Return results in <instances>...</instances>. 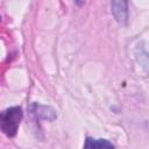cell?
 <instances>
[{"instance_id": "3957f363", "label": "cell", "mask_w": 149, "mask_h": 149, "mask_svg": "<svg viewBox=\"0 0 149 149\" xmlns=\"http://www.w3.org/2000/svg\"><path fill=\"white\" fill-rule=\"evenodd\" d=\"M34 112L35 114L41 118V119H44V120H54L56 119V112L54 108L49 107V106H44V105H37L35 104L34 105Z\"/></svg>"}, {"instance_id": "5b68a950", "label": "cell", "mask_w": 149, "mask_h": 149, "mask_svg": "<svg viewBox=\"0 0 149 149\" xmlns=\"http://www.w3.org/2000/svg\"><path fill=\"white\" fill-rule=\"evenodd\" d=\"M74 2H76L77 6H81V5L85 3V0H74Z\"/></svg>"}, {"instance_id": "6da1fadb", "label": "cell", "mask_w": 149, "mask_h": 149, "mask_svg": "<svg viewBox=\"0 0 149 149\" xmlns=\"http://www.w3.org/2000/svg\"><path fill=\"white\" fill-rule=\"evenodd\" d=\"M23 118L22 108L19 106L5 109L0 115V127L2 133L8 137H14Z\"/></svg>"}, {"instance_id": "277c9868", "label": "cell", "mask_w": 149, "mask_h": 149, "mask_svg": "<svg viewBox=\"0 0 149 149\" xmlns=\"http://www.w3.org/2000/svg\"><path fill=\"white\" fill-rule=\"evenodd\" d=\"M84 147L85 148H113L114 146L105 140V139H92V137H86L85 140V143H84Z\"/></svg>"}, {"instance_id": "7a4b0ae2", "label": "cell", "mask_w": 149, "mask_h": 149, "mask_svg": "<svg viewBox=\"0 0 149 149\" xmlns=\"http://www.w3.org/2000/svg\"><path fill=\"white\" fill-rule=\"evenodd\" d=\"M111 12L119 24H126L128 20V1L111 0Z\"/></svg>"}]
</instances>
